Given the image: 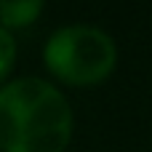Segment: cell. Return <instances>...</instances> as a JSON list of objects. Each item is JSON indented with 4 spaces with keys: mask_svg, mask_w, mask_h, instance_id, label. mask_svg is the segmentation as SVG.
<instances>
[{
    "mask_svg": "<svg viewBox=\"0 0 152 152\" xmlns=\"http://www.w3.org/2000/svg\"><path fill=\"white\" fill-rule=\"evenodd\" d=\"M72 110L59 88L40 77H19L0 88V147L5 152H64Z\"/></svg>",
    "mask_w": 152,
    "mask_h": 152,
    "instance_id": "1",
    "label": "cell"
},
{
    "mask_svg": "<svg viewBox=\"0 0 152 152\" xmlns=\"http://www.w3.org/2000/svg\"><path fill=\"white\" fill-rule=\"evenodd\" d=\"M43 56L56 77L75 86H91L112 72L118 51L115 40L104 29L88 24H69L48 37Z\"/></svg>",
    "mask_w": 152,
    "mask_h": 152,
    "instance_id": "2",
    "label": "cell"
},
{
    "mask_svg": "<svg viewBox=\"0 0 152 152\" xmlns=\"http://www.w3.org/2000/svg\"><path fill=\"white\" fill-rule=\"evenodd\" d=\"M40 11V0H0V27H27Z\"/></svg>",
    "mask_w": 152,
    "mask_h": 152,
    "instance_id": "3",
    "label": "cell"
},
{
    "mask_svg": "<svg viewBox=\"0 0 152 152\" xmlns=\"http://www.w3.org/2000/svg\"><path fill=\"white\" fill-rule=\"evenodd\" d=\"M13 59H16V43H13V35H11L5 27H0V80L8 75Z\"/></svg>",
    "mask_w": 152,
    "mask_h": 152,
    "instance_id": "4",
    "label": "cell"
}]
</instances>
